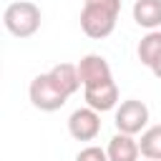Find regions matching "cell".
I'll use <instances>...</instances> for the list:
<instances>
[{
  "instance_id": "6da1fadb",
  "label": "cell",
  "mask_w": 161,
  "mask_h": 161,
  "mask_svg": "<svg viewBox=\"0 0 161 161\" xmlns=\"http://www.w3.org/2000/svg\"><path fill=\"white\" fill-rule=\"evenodd\" d=\"M118 15L121 0H88L80 10V30L93 40H103L116 30Z\"/></svg>"
},
{
  "instance_id": "7a4b0ae2",
  "label": "cell",
  "mask_w": 161,
  "mask_h": 161,
  "mask_svg": "<svg viewBox=\"0 0 161 161\" xmlns=\"http://www.w3.org/2000/svg\"><path fill=\"white\" fill-rule=\"evenodd\" d=\"M40 20H43V13L30 0L10 3L5 8V13H3V25L15 38H30V35H35L38 28H40Z\"/></svg>"
},
{
  "instance_id": "3957f363",
  "label": "cell",
  "mask_w": 161,
  "mask_h": 161,
  "mask_svg": "<svg viewBox=\"0 0 161 161\" xmlns=\"http://www.w3.org/2000/svg\"><path fill=\"white\" fill-rule=\"evenodd\" d=\"M28 98H30V103L38 111H45V113H53V111L63 108L65 101H68V96L55 86V80L50 78V73H40V75H35L30 80Z\"/></svg>"
},
{
  "instance_id": "277c9868",
  "label": "cell",
  "mask_w": 161,
  "mask_h": 161,
  "mask_svg": "<svg viewBox=\"0 0 161 161\" xmlns=\"http://www.w3.org/2000/svg\"><path fill=\"white\" fill-rule=\"evenodd\" d=\"M116 128L118 133H143L148 128V106L138 98H128L116 108Z\"/></svg>"
},
{
  "instance_id": "5b68a950",
  "label": "cell",
  "mask_w": 161,
  "mask_h": 161,
  "mask_svg": "<svg viewBox=\"0 0 161 161\" xmlns=\"http://www.w3.org/2000/svg\"><path fill=\"white\" fill-rule=\"evenodd\" d=\"M68 133L75 141H93L101 133V113L83 106L68 116Z\"/></svg>"
},
{
  "instance_id": "8992f818",
  "label": "cell",
  "mask_w": 161,
  "mask_h": 161,
  "mask_svg": "<svg viewBox=\"0 0 161 161\" xmlns=\"http://www.w3.org/2000/svg\"><path fill=\"white\" fill-rule=\"evenodd\" d=\"M75 65H78V75H80L83 88H91V86H101V83L113 80V73H111L108 60H106L103 55H98V53L83 55Z\"/></svg>"
},
{
  "instance_id": "52a82bcc",
  "label": "cell",
  "mask_w": 161,
  "mask_h": 161,
  "mask_svg": "<svg viewBox=\"0 0 161 161\" xmlns=\"http://www.w3.org/2000/svg\"><path fill=\"white\" fill-rule=\"evenodd\" d=\"M83 98H86V106L98 111V113L111 111L118 103V86H116V80H108V83H101V86L83 88Z\"/></svg>"
},
{
  "instance_id": "ba28073f",
  "label": "cell",
  "mask_w": 161,
  "mask_h": 161,
  "mask_svg": "<svg viewBox=\"0 0 161 161\" xmlns=\"http://www.w3.org/2000/svg\"><path fill=\"white\" fill-rule=\"evenodd\" d=\"M106 153H108V161H138L141 156V148H138V141L128 133H116L108 146H106Z\"/></svg>"
},
{
  "instance_id": "9c48e42d",
  "label": "cell",
  "mask_w": 161,
  "mask_h": 161,
  "mask_svg": "<svg viewBox=\"0 0 161 161\" xmlns=\"http://www.w3.org/2000/svg\"><path fill=\"white\" fill-rule=\"evenodd\" d=\"M131 13H133L136 25H141L146 30L161 28V0H136Z\"/></svg>"
},
{
  "instance_id": "30bf717a",
  "label": "cell",
  "mask_w": 161,
  "mask_h": 161,
  "mask_svg": "<svg viewBox=\"0 0 161 161\" xmlns=\"http://www.w3.org/2000/svg\"><path fill=\"white\" fill-rule=\"evenodd\" d=\"M50 78L55 80V86L70 98L83 83H80V75H78V65H73V63H58V65H53L50 70Z\"/></svg>"
},
{
  "instance_id": "8fae6325",
  "label": "cell",
  "mask_w": 161,
  "mask_h": 161,
  "mask_svg": "<svg viewBox=\"0 0 161 161\" xmlns=\"http://www.w3.org/2000/svg\"><path fill=\"white\" fill-rule=\"evenodd\" d=\"M136 55H138V60H141L146 68H151V65L161 58V30H148V33L138 40Z\"/></svg>"
},
{
  "instance_id": "7c38bea8",
  "label": "cell",
  "mask_w": 161,
  "mask_h": 161,
  "mask_svg": "<svg viewBox=\"0 0 161 161\" xmlns=\"http://www.w3.org/2000/svg\"><path fill=\"white\" fill-rule=\"evenodd\" d=\"M138 148H141V156H143V158H148V161H161V123L148 126V128L141 133Z\"/></svg>"
},
{
  "instance_id": "4fadbf2b",
  "label": "cell",
  "mask_w": 161,
  "mask_h": 161,
  "mask_svg": "<svg viewBox=\"0 0 161 161\" xmlns=\"http://www.w3.org/2000/svg\"><path fill=\"white\" fill-rule=\"evenodd\" d=\"M75 161H108V153L101 146H86V148L78 151Z\"/></svg>"
},
{
  "instance_id": "5bb4252c",
  "label": "cell",
  "mask_w": 161,
  "mask_h": 161,
  "mask_svg": "<svg viewBox=\"0 0 161 161\" xmlns=\"http://www.w3.org/2000/svg\"><path fill=\"white\" fill-rule=\"evenodd\" d=\"M151 73H153V75H156V78L161 80V58H158V60H156V63L151 65Z\"/></svg>"
},
{
  "instance_id": "9a60e30c",
  "label": "cell",
  "mask_w": 161,
  "mask_h": 161,
  "mask_svg": "<svg viewBox=\"0 0 161 161\" xmlns=\"http://www.w3.org/2000/svg\"><path fill=\"white\" fill-rule=\"evenodd\" d=\"M146 161H148V158H146Z\"/></svg>"
},
{
  "instance_id": "2e32d148",
  "label": "cell",
  "mask_w": 161,
  "mask_h": 161,
  "mask_svg": "<svg viewBox=\"0 0 161 161\" xmlns=\"http://www.w3.org/2000/svg\"><path fill=\"white\" fill-rule=\"evenodd\" d=\"M86 3H88V0H86Z\"/></svg>"
}]
</instances>
